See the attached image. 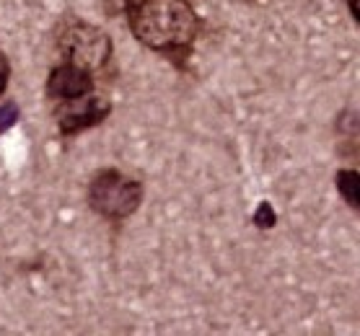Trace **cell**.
I'll use <instances>...</instances> for the list:
<instances>
[{
	"label": "cell",
	"instance_id": "6da1fadb",
	"mask_svg": "<svg viewBox=\"0 0 360 336\" xmlns=\"http://www.w3.org/2000/svg\"><path fill=\"white\" fill-rule=\"evenodd\" d=\"M124 16L132 36L156 52L187 50L200 29L189 0H124Z\"/></svg>",
	"mask_w": 360,
	"mask_h": 336
},
{
	"label": "cell",
	"instance_id": "7a4b0ae2",
	"mask_svg": "<svg viewBox=\"0 0 360 336\" xmlns=\"http://www.w3.org/2000/svg\"><path fill=\"white\" fill-rule=\"evenodd\" d=\"M89 207L107 220H124L143 205V184L117 168H101L86 191Z\"/></svg>",
	"mask_w": 360,
	"mask_h": 336
},
{
	"label": "cell",
	"instance_id": "3957f363",
	"mask_svg": "<svg viewBox=\"0 0 360 336\" xmlns=\"http://www.w3.org/2000/svg\"><path fill=\"white\" fill-rule=\"evenodd\" d=\"M58 47L63 62L83 67L89 73L101 70L112 58L109 34L94 24H86V21H70L68 26H63V32L58 36Z\"/></svg>",
	"mask_w": 360,
	"mask_h": 336
},
{
	"label": "cell",
	"instance_id": "277c9868",
	"mask_svg": "<svg viewBox=\"0 0 360 336\" xmlns=\"http://www.w3.org/2000/svg\"><path fill=\"white\" fill-rule=\"evenodd\" d=\"M109 112H112V104H109L107 96L91 90V93H83L78 99L58 101L55 119H58V127L63 135H75V132L101 124L109 116Z\"/></svg>",
	"mask_w": 360,
	"mask_h": 336
},
{
	"label": "cell",
	"instance_id": "5b68a950",
	"mask_svg": "<svg viewBox=\"0 0 360 336\" xmlns=\"http://www.w3.org/2000/svg\"><path fill=\"white\" fill-rule=\"evenodd\" d=\"M44 90H47V96L52 101H68L96 90V83H94V73L70 65V62H63V65H58L49 73Z\"/></svg>",
	"mask_w": 360,
	"mask_h": 336
},
{
	"label": "cell",
	"instance_id": "8992f818",
	"mask_svg": "<svg viewBox=\"0 0 360 336\" xmlns=\"http://www.w3.org/2000/svg\"><path fill=\"white\" fill-rule=\"evenodd\" d=\"M337 189L347 205H352V210H358V199H360V181L358 171H350V168H342L337 171Z\"/></svg>",
	"mask_w": 360,
	"mask_h": 336
},
{
	"label": "cell",
	"instance_id": "52a82bcc",
	"mask_svg": "<svg viewBox=\"0 0 360 336\" xmlns=\"http://www.w3.org/2000/svg\"><path fill=\"white\" fill-rule=\"evenodd\" d=\"M252 220H254L257 228H262V230L275 228V222H278V213H275V207H272L270 202H259L257 210H254V215H252Z\"/></svg>",
	"mask_w": 360,
	"mask_h": 336
},
{
	"label": "cell",
	"instance_id": "ba28073f",
	"mask_svg": "<svg viewBox=\"0 0 360 336\" xmlns=\"http://www.w3.org/2000/svg\"><path fill=\"white\" fill-rule=\"evenodd\" d=\"M18 116H21V112H18L16 104H13V101H6V104L0 107V135L8 132L11 127H16Z\"/></svg>",
	"mask_w": 360,
	"mask_h": 336
},
{
	"label": "cell",
	"instance_id": "9c48e42d",
	"mask_svg": "<svg viewBox=\"0 0 360 336\" xmlns=\"http://www.w3.org/2000/svg\"><path fill=\"white\" fill-rule=\"evenodd\" d=\"M8 78H11V65H8V60L0 55V93L8 86Z\"/></svg>",
	"mask_w": 360,
	"mask_h": 336
},
{
	"label": "cell",
	"instance_id": "30bf717a",
	"mask_svg": "<svg viewBox=\"0 0 360 336\" xmlns=\"http://www.w3.org/2000/svg\"><path fill=\"white\" fill-rule=\"evenodd\" d=\"M350 13H352V18L358 21V0H350Z\"/></svg>",
	"mask_w": 360,
	"mask_h": 336
}]
</instances>
